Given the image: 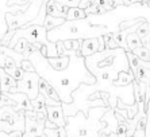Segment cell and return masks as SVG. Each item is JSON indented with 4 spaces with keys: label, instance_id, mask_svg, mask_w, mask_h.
I'll return each instance as SVG.
<instances>
[{
    "label": "cell",
    "instance_id": "cell-13",
    "mask_svg": "<svg viewBox=\"0 0 150 137\" xmlns=\"http://www.w3.org/2000/svg\"><path fill=\"white\" fill-rule=\"evenodd\" d=\"M0 86L1 93H18V81H15L3 67H0Z\"/></svg>",
    "mask_w": 150,
    "mask_h": 137
},
{
    "label": "cell",
    "instance_id": "cell-20",
    "mask_svg": "<svg viewBox=\"0 0 150 137\" xmlns=\"http://www.w3.org/2000/svg\"><path fill=\"white\" fill-rule=\"evenodd\" d=\"M142 46H143V42L138 36L137 32H131V34L127 35V47H129V51H134L135 48L142 47Z\"/></svg>",
    "mask_w": 150,
    "mask_h": 137
},
{
    "label": "cell",
    "instance_id": "cell-25",
    "mask_svg": "<svg viewBox=\"0 0 150 137\" xmlns=\"http://www.w3.org/2000/svg\"><path fill=\"white\" fill-rule=\"evenodd\" d=\"M134 54L141 59V61L145 62H150V48L146 47V46H142V47H138L134 50Z\"/></svg>",
    "mask_w": 150,
    "mask_h": 137
},
{
    "label": "cell",
    "instance_id": "cell-21",
    "mask_svg": "<svg viewBox=\"0 0 150 137\" xmlns=\"http://www.w3.org/2000/svg\"><path fill=\"white\" fill-rule=\"evenodd\" d=\"M65 22V19L64 17H54V16H52V15H47L46 16V19H45V28L47 31H52L53 28H57L58 26H61V24Z\"/></svg>",
    "mask_w": 150,
    "mask_h": 137
},
{
    "label": "cell",
    "instance_id": "cell-1",
    "mask_svg": "<svg viewBox=\"0 0 150 137\" xmlns=\"http://www.w3.org/2000/svg\"><path fill=\"white\" fill-rule=\"evenodd\" d=\"M28 59L34 65L39 77L46 79L57 90L62 103L73 102L72 94L80 87V85H93L96 82V77L88 70L85 58L79 55V51L70 54V63L65 70H54L50 66L47 57L42 51H34Z\"/></svg>",
    "mask_w": 150,
    "mask_h": 137
},
{
    "label": "cell",
    "instance_id": "cell-40",
    "mask_svg": "<svg viewBox=\"0 0 150 137\" xmlns=\"http://www.w3.org/2000/svg\"><path fill=\"white\" fill-rule=\"evenodd\" d=\"M0 46H1V43H0Z\"/></svg>",
    "mask_w": 150,
    "mask_h": 137
},
{
    "label": "cell",
    "instance_id": "cell-24",
    "mask_svg": "<svg viewBox=\"0 0 150 137\" xmlns=\"http://www.w3.org/2000/svg\"><path fill=\"white\" fill-rule=\"evenodd\" d=\"M43 134L47 136V137H68L67 136V129H65V128H56V129L45 128Z\"/></svg>",
    "mask_w": 150,
    "mask_h": 137
},
{
    "label": "cell",
    "instance_id": "cell-29",
    "mask_svg": "<svg viewBox=\"0 0 150 137\" xmlns=\"http://www.w3.org/2000/svg\"><path fill=\"white\" fill-rule=\"evenodd\" d=\"M28 43L30 42L27 41V39H25V38H21L19 41H18V43L15 45V47H14V50L15 51H18V52H23L26 51V48H27V46H28Z\"/></svg>",
    "mask_w": 150,
    "mask_h": 137
},
{
    "label": "cell",
    "instance_id": "cell-26",
    "mask_svg": "<svg viewBox=\"0 0 150 137\" xmlns=\"http://www.w3.org/2000/svg\"><path fill=\"white\" fill-rule=\"evenodd\" d=\"M7 74H10L15 81H21L23 79V75H25V71L22 70V67H18V66H14V67H6L4 68Z\"/></svg>",
    "mask_w": 150,
    "mask_h": 137
},
{
    "label": "cell",
    "instance_id": "cell-32",
    "mask_svg": "<svg viewBox=\"0 0 150 137\" xmlns=\"http://www.w3.org/2000/svg\"><path fill=\"white\" fill-rule=\"evenodd\" d=\"M58 3L67 6V7H80L81 4V0H57Z\"/></svg>",
    "mask_w": 150,
    "mask_h": 137
},
{
    "label": "cell",
    "instance_id": "cell-35",
    "mask_svg": "<svg viewBox=\"0 0 150 137\" xmlns=\"http://www.w3.org/2000/svg\"><path fill=\"white\" fill-rule=\"evenodd\" d=\"M143 0H123V6H133L135 3H142Z\"/></svg>",
    "mask_w": 150,
    "mask_h": 137
},
{
    "label": "cell",
    "instance_id": "cell-12",
    "mask_svg": "<svg viewBox=\"0 0 150 137\" xmlns=\"http://www.w3.org/2000/svg\"><path fill=\"white\" fill-rule=\"evenodd\" d=\"M99 51V38H88L81 41V46L79 50V55L87 58L96 54Z\"/></svg>",
    "mask_w": 150,
    "mask_h": 137
},
{
    "label": "cell",
    "instance_id": "cell-11",
    "mask_svg": "<svg viewBox=\"0 0 150 137\" xmlns=\"http://www.w3.org/2000/svg\"><path fill=\"white\" fill-rule=\"evenodd\" d=\"M101 120L104 121L107 125L103 130H101V136H104V134H111V133H116V129H118V125H119V121L116 118V114H115V110L110 108L105 114L103 116Z\"/></svg>",
    "mask_w": 150,
    "mask_h": 137
},
{
    "label": "cell",
    "instance_id": "cell-2",
    "mask_svg": "<svg viewBox=\"0 0 150 137\" xmlns=\"http://www.w3.org/2000/svg\"><path fill=\"white\" fill-rule=\"evenodd\" d=\"M110 108H91L85 114L79 110L74 116L67 117V136L68 137H101V130L107 124L101 120Z\"/></svg>",
    "mask_w": 150,
    "mask_h": 137
},
{
    "label": "cell",
    "instance_id": "cell-14",
    "mask_svg": "<svg viewBox=\"0 0 150 137\" xmlns=\"http://www.w3.org/2000/svg\"><path fill=\"white\" fill-rule=\"evenodd\" d=\"M68 10H69V7L58 3L57 0H49L46 3V12H47V15H52L54 17H64L67 20Z\"/></svg>",
    "mask_w": 150,
    "mask_h": 137
},
{
    "label": "cell",
    "instance_id": "cell-9",
    "mask_svg": "<svg viewBox=\"0 0 150 137\" xmlns=\"http://www.w3.org/2000/svg\"><path fill=\"white\" fill-rule=\"evenodd\" d=\"M46 112H47V120H50L53 124H56L58 128H65L67 116L64 113L62 103H59V105H47Z\"/></svg>",
    "mask_w": 150,
    "mask_h": 137
},
{
    "label": "cell",
    "instance_id": "cell-39",
    "mask_svg": "<svg viewBox=\"0 0 150 137\" xmlns=\"http://www.w3.org/2000/svg\"><path fill=\"white\" fill-rule=\"evenodd\" d=\"M41 137H47V136H45V134H43V136H41Z\"/></svg>",
    "mask_w": 150,
    "mask_h": 137
},
{
    "label": "cell",
    "instance_id": "cell-5",
    "mask_svg": "<svg viewBox=\"0 0 150 137\" xmlns=\"http://www.w3.org/2000/svg\"><path fill=\"white\" fill-rule=\"evenodd\" d=\"M43 4V0H33L28 8L23 12H16V14H7L6 19H7L8 30H18V28L25 27L27 23L33 22L35 17L38 16L41 7Z\"/></svg>",
    "mask_w": 150,
    "mask_h": 137
},
{
    "label": "cell",
    "instance_id": "cell-34",
    "mask_svg": "<svg viewBox=\"0 0 150 137\" xmlns=\"http://www.w3.org/2000/svg\"><path fill=\"white\" fill-rule=\"evenodd\" d=\"M145 137H150V110H147V125H146Z\"/></svg>",
    "mask_w": 150,
    "mask_h": 137
},
{
    "label": "cell",
    "instance_id": "cell-31",
    "mask_svg": "<svg viewBox=\"0 0 150 137\" xmlns=\"http://www.w3.org/2000/svg\"><path fill=\"white\" fill-rule=\"evenodd\" d=\"M15 31H16V30H10L7 34L4 35V38L1 39V45H3V46H10V42L12 41V38H14Z\"/></svg>",
    "mask_w": 150,
    "mask_h": 137
},
{
    "label": "cell",
    "instance_id": "cell-4",
    "mask_svg": "<svg viewBox=\"0 0 150 137\" xmlns=\"http://www.w3.org/2000/svg\"><path fill=\"white\" fill-rule=\"evenodd\" d=\"M47 32L49 31L45 28V26H26V27L18 28L15 31V35L12 41L10 42V48H14L15 45L21 38L27 39L30 43H41V45L46 46L47 48V58H56L58 57V51H57V45L54 42L49 41L47 38Z\"/></svg>",
    "mask_w": 150,
    "mask_h": 137
},
{
    "label": "cell",
    "instance_id": "cell-36",
    "mask_svg": "<svg viewBox=\"0 0 150 137\" xmlns=\"http://www.w3.org/2000/svg\"><path fill=\"white\" fill-rule=\"evenodd\" d=\"M118 6H123V0H115V7Z\"/></svg>",
    "mask_w": 150,
    "mask_h": 137
},
{
    "label": "cell",
    "instance_id": "cell-27",
    "mask_svg": "<svg viewBox=\"0 0 150 137\" xmlns=\"http://www.w3.org/2000/svg\"><path fill=\"white\" fill-rule=\"evenodd\" d=\"M103 38H104V42H105V46L108 50H115L118 48V43H116L115 38H114V32H107L105 35H103Z\"/></svg>",
    "mask_w": 150,
    "mask_h": 137
},
{
    "label": "cell",
    "instance_id": "cell-19",
    "mask_svg": "<svg viewBox=\"0 0 150 137\" xmlns=\"http://www.w3.org/2000/svg\"><path fill=\"white\" fill-rule=\"evenodd\" d=\"M137 34L142 39L143 46L150 45V23L149 22H143L139 27H138V30H137Z\"/></svg>",
    "mask_w": 150,
    "mask_h": 137
},
{
    "label": "cell",
    "instance_id": "cell-10",
    "mask_svg": "<svg viewBox=\"0 0 150 137\" xmlns=\"http://www.w3.org/2000/svg\"><path fill=\"white\" fill-rule=\"evenodd\" d=\"M11 99L15 101V105L14 109L16 112H21V110H25V112H28V110H34V106H33V102L31 99L28 98L27 94L25 93H6Z\"/></svg>",
    "mask_w": 150,
    "mask_h": 137
},
{
    "label": "cell",
    "instance_id": "cell-28",
    "mask_svg": "<svg viewBox=\"0 0 150 137\" xmlns=\"http://www.w3.org/2000/svg\"><path fill=\"white\" fill-rule=\"evenodd\" d=\"M88 15H101V14H105L107 11L104 8L99 7V6H95V4H89L87 8H85Z\"/></svg>",
    "mask_w": 150,
    "mask_h": 137
},
{
    "label": "cell",
    "instance_id": "cell-18",
    "mask_svg": "<svg viewBox=\"0 0 150 137\" xmlns=\"http://www.w3.org/2000/svg\"><path fill=\"white\" fill-rule=\"evenodd\" d=\"M88 14L84 8L80 7H70L67 14V20H81V19H87Z\"/></svg>",
    "mask_w": 150,
    "mask_h": 137
},
{
    "label": "cell",
    "instance_id": "cell-17",
    "mask_svg": "<svg viewBox=\"0 0 150 137\" xmlns=\"http://www.w3.org/2000/svg\"><path fill=\"white\" fill-rule=\"evenodd\" d=\"M135 81V77H134V73L130 70V71H120L118 74V79H116L114 85L115 86H129Z\"/></svg>",
    "mask_w": 150,
    "mask_h": 137
},
{
    "label": "cell",
    "instance_id": "cell-38",
    "mask_svg": "<svg viewBox=\"0 0 150 137\" xmlns=\"http://www.w3.org/2000/svg\"><path fill=\"white\" fill-rule=\"evenodd\" d=\"M47 1H49V0H43V3H47Z\"/></svg>",
    "mask_w": 150,
    "mask_h": 137
},
{
    "label": "cell",
    "instance_id": "cell-16",
    "mask_svg": "<svg viewBox=\"0 0 150 137\" xmlns=\"http://www.w3.org/2000/svg\"><path fill=\"white\" fill-rule=\"evenodd\" d=\"M50 66L54 70H65L70 63V55H62V57H56V58H47Z\"/></svg>",
    "mask_w": 150,
    "mask_h": 137
},
{
    "label": "cell",
    "instance_id": "cell-22",
    "mask_svg": "<svg viewBox=\"0 0 150 137\" xmlns=\"http://www.w3.org/2000/svg\"><path fill=\"white\" fill-rule=\"evenodd\" d=\"M89 4H95V6H99V7L104 8L107 12L112 11L115 8V0H89ZM88 4V6H89Z\"/></svg>",
    "mask_w": 150,
    "mask_h": 137
},
{
    "label": "cell",
    "instance_id": "cell-8",
    "mask_svg": "<svg viewBox=\"0 0 150 137\" xmlns=\"http://www.w3.org/2000/svg\"><path fill=\"white\" fill-rule=\"evenodd\" d=\"M25 114H26V125H25L23 137H41V136H43L45 125H43V124H39L38 121H37V112L28 110V112H25Z\"/></svg>",
    "mask_w": 150,
    "mask_h": 137
},
{
    "label": "cell",
    "instance_id": "cell-7",
    "mask_svg": "<svg viewBox=\"0 0 150 137\" xmlns=\"http://www.w3.org/2000/svg\"><path fill=\"white\" fill-rule=\"evenodd\" d=\"M30 4L26 6H10V0H0V39L4 38V35L8 31V24H7V14H16V12H23L28 8Z\"/></svg>",
    "mask_w": 150,
    "mask_h": 137
},
{
    "label": "cell",
    "instance_id": "cell-30",
    "mask_svg": "<svg viewBox=\"0 0 150 137\" xmlns=\"http://www.w3.org/2000/svg\"><path fill=\"white\" fill-rule=\"evenodd\" d=\"M21 67H22V70H23L25 73H33V71H35V67H34V65L31 63V61H30V59H23Z\"/></svg>",
    "mask_w": 150,
    "mask_h": 137
},
{
    "label": "cell",
    "instance_id": "cell-3",
    "mask_svg": "<svg viewBox=\"0 0 150 137\" xmlns=\"http://www.w3.org/2000/svg\"><path fill=\"white\" fill-rule=\"evenodd\" d=\"M108 32L105 27L93 26L88 22V19L81 20H65L57 28H53L47 32L49 41L57 42L59 41H79V39L88 38H99Z\"/></svg>",
    "mask_w": 150,
    "mask_h": 137
},
{
    "label": "cell",
    "instance_id": "cell-6",
    "mask_svg": "<svg viewBox=\"0 0 150 137\" xmlns=\"http://www.w3.org/2000/svg\"><path fill=\"white\" fill-rule=\"evenodd\" d=\"M39 81H41V77H39V74L37 71L25 73L23 79L18 81L16 90L19 93L27 94L30 99H34L39 94Z\"/></svg>",
    "mask_w": 150,
    "mask_h": 137
},
{
    "label": "cell",
    "instance_id": "cell-23",
    "mask_svg": "<svg viewBox=\"0 0 150 137\" xmlns=\"http://www.w3.org/2000/svg\"><path fill=\"white\" fill-rule=\"evenodd\" d=\"M31 102L33 106H34V112H46V98L41 93L38 94L37 98L31 99Z\"/></svg>",
    "mask_w": 150,
    "mask_h": 137
},
{
    "label": "cell",
    "instance_id": "cell-33",
    "mask_svg": "<svg viewBox=\"0 0 150 137\" xmlns=\"http://www.w3.org/2000/svg\"><path fill=\"white\" fill-rule=\"evenodd\" d=\"M104 50H107L104 38H103V36H99V51H104Z\"/></svg>",
    "mask_w": 150,
    "mask_h": 137
},
{
    "label": "cell",
    "instance_id": "cell-37",
    "mask_svg": "<svg viewBox=\"0 0 150 137\" xmlns=\"http://www.w3.org/2000/svg\"><path fill=\"white\" fill-rule=\"evenodd\" d=\"M0 108H3V103H1V101H0Z\"/></svg>",
    "mask_w": 150,
    "mask_h": 137
},
{
    "label": "cell",
    "instance_id": "cell-15",
    "mask_svg": "<svg viewBox=\"0 0 150 137\" xmlns=\"http://www.w3.org/2000/svg\"><path fill=\"white\" fill-rule=\"evenodd\" d=\"M39 93H41L45 98H50V99L57 101V102H61V98H59L57 90L43 78H41V81H39Z\"/></svg>",
    "mask_w": 150,
    "mask_h": 137
}]
</instances>
